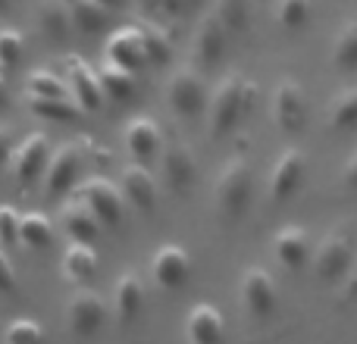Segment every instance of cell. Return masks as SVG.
<instances>
[{"mask_svg": "<svg viewBox=\"0 0 357 344\" xmlns=\"http://www.w3.org/2000/svg\"><path fill=\"white\" fill-rule=\"evenodd\" d=\"M41 338H44V329L35 316H16V320H10V326L3 329L6 344H35Z\"/></svg>", "mask_w": 357, "mask_h": 344, "instance_id": "35", "label": "cell"}, {"mask_svg": "<svg viewBox=\"0 0 357 344\" xmlns=\"http://www.w3.org/2000/svg\"><path fill=\"white\" fill-rule=\"evenodd\" d=\"M60 228L69 235V241H98L100 235V219L91 213V207H88L82 197H75V201H66L60 210Z\"/></svg>", "mask_w": 357, "mask_h": 344, "instance_id": "24", "label": "cell"}, {"mask_svg": "<svg viewBox=\"0 0 357 344\" xmlns=\"http://www.w3.org/2000/svg\"><path fill=\"white\" fill-rule=\"evenodd\" d=\"M107 63L129 72H142L148 69V54H144V41H142V25H123L107 38Z\"/></svg>", "mask_w": 357, "mask_h": 344, "instance_id": "17", "label": "cell"}, {"mask_svg": "<svg viewBox=\"0 0 357 344\" xmlns=\"http://www.w3.org/2000/svg\"><path fill=\"white\" fill-rule=\"evenodd\" d=\"M276 25L285 31H301L314 16V0H276Z\"/></svg>", "mask_w": 357, "mask_h": 344, "instance_id": "34", "label": "cell"}, {"mask_svg": "<svg viewBox=\"0 0 357 344\" xmlns=\"http://www.w3.org/2000/svg\"><path fill=\"white\" fill-rule=\"evenodd\" d=\"M100 72V85H104L107 100H132L138 91V75L129 72V69H119L113 63H104L98 69Z\"/></svg>", "mask_w": 357, "mask_h": 344, "instance_id": "30", "label": "cell"}, {"mask_svg": "<svg viewBox=\"0 0 357 344\" xmlns=\"http://www.w3.org/2000/svg\"><path fill=\"white\" fill-rule=\"evenodd\" d=\"M213 13L232 38H241L254 25V3L251 0H213Z\"/></svg>", "mask_w": 357, "mask_h": 344, "instance_id": "28", "label": "cell"}, {"mask_svg": "<svg viewBox=\"0 0 357 344\" xmlns=\"http://www.w3.org/2000/svg\"><path fill=\"white\" fill-rule=\"evenodd\" d=\"M100 3H104L107 10H113V13H123V10H129L135 0H100Z\"/></svg>", "mask_w": 357, "mask_h": 344, "instance_id": "43", "label": "cell"}, {"mask_svg": "<svg viewBox=\"0 0 357 344\" xmlns=\"http://www.w3.org/2000/svg\"><path fill=\"white\" fill-rule=\"evenodd\" d=\"M229 41H232V35L226 31V25H222L213 13H207V16L201 19V25H197V31H195V41H191V54H195L197 66L216 69L222 60H226Z\"/></svg>", "mask_w": 357, "mask_h": 344, "instance_id": "15", "label": "cell"}, {"mask_svg": "<svg viewBox=\"0 0 357 344\" xmlns=\"http://www.w3.org/2000/svg\"><path fill=\"white\" fill-rule=\"evenodd\" d=\"M191 276V257L182 244H163L154 251L151 257V279L157 288L163 291H176L188 282Z\"/></svg>", "mask_w": 357, "mask_h": 344, "instance_id": "16", "label": "cell"}, {"mask_svg": "<svg viewBox=\"0 0 357 344\" xmlns=\"http://www.w3.org/2000/svg\"><path fill=\"white\" fill-rule=\"evenodd\" d=\"M119 188H123V194H126V203H132L138 213H154L157 210V201H160V182H157V175L148 169V163L132 160L129 166H123Z\"/></svg>", "mask_w": 357, "mask_h": 344, "instance_id": "13", "label": "cell"}, {"mask_svg": "<svg viewBox=\"0 0 357 344\" xmlns=\"http://www.w3.org/2000/svg\"><path fill=\"white\" fill-rule=\"evenodd\" d=\"M326 125L342 135L357 129V85H345L333 94L326 107Z\"/></svg>", "mask_w": 357, "mask_h": 344, "instance_id": "27", "label": "cell"}, {"mask_svg": "<svg viewBox=\"0 0 357 344\" xmlns=\"http://www.w3.org/2000/svg\"><path fill=\"white\" fill-rule=\"evenodd\" d=\"M307 178V154L301 148H285L273 160L270 178H266V197L270 203H285L298 194V188Z\"/></svg>", "mask_w": 357, "mask_h": 344, "instance_id": "10", "label": "cell"}, {"mask_svg": "<svg viewBox=\"0 0 357 344\" xmlns=\"http://www.w3.org/2000/svg\"><path fill=\"white\" fill-rule=\"evenodd\" d=\"M82 144L75 141H66L60 144L56 150H50V160H47V169H44V194L47 197H63L79 185V175H82Z\"/></svg>", "mask_w": 357, "mask_h": 344, "instance_id": "12", "label": "cell"}, {"mask_svg": "<svg viewBox=\"0 0 357 344\" xmlns=\"http://www.w3.org/2000/svg\"><path fill=\"white\" fill-rule=\"evenodd\" d=\"M10 3H13V0H0V16H3V13L10 10Z\"/></svg>", "mask_w": 357, "mask_h": 344, "instance_id": "45", "label": "cell"}, {"mask_svg": "<svg viewBox=\"0 0 357 344\" xmlns=\"http://www.w3.org/2000/svg\"><path fill=\"white\" fill-rule=\"evenodd\" d=\"M238 304L251 320L264 322L276 313V304H279V291L273 276L264 269V266H245L238 279Z\"/></svg>", "mask_w": 357, "mask_h": 344, "instance_id": "7", "label": "cell"}, {"mask_svg": "<svg viewBox=\"0 0 357 344\" xmlns=\"http://www.w3.org/2000/svg\"><path fill=\"white\" fill-rule=\"evenodd\" d=\"M66 81H69V94H73L75 107L82 113H98L107 104L104 85H100V72L94 66H88L85 60L73 56L66 66Z\"/></svg>", "mask_w": 357, "mask_h": 344, "instance_id": "14", "label": "cell"}, {"mask_svg": "<svg viewBox=\"0 0 357 344\" xmlns=\"http://www.w3.org/2000/svg\"><path fill=\"white\" fill-rule=\"evenodd\" d=\"M354 253H357V238H354V228L348 226H335L317 241L314 253H310V269L314 276L320 279L323 285H339L345 279V272L351 269L354 263Z\"/></svg>", "mask_w": 357, "mask_h": 344, "instance_id": "3", "label": "cell"}, {"mask_svg": "<svg viewBox=\"0 0 357 344\" xmlns=\"http://www.w3.org/2000/svg\"><path fill=\"white\" fill-rule=\"evenodd\" d=\"M98 251H94L91 241H69L66 251H63V260H60V269H63V279L73 285H85L98 276Z\"/></svg>", "mask_w": 357, "mask_h": 344, "instance_id": "23", "label": "cell"}, {"mask_svg": "<svg viewBox=\"0 0 357 344\" xmlns=\"http://www.w3.org/2000/svg\"><path fill=\"white\" fill-rule=\"evenodd\" d=\"M339 301L342 304H354L357 301V253H354L351 269H348L345 279L339 282Z\"/></svg>", "mask_w": 357, "mask_h": 344, "instance_id": "40", "label": "cell"}, {"mask_svg": "<svg viewBox=\"0 0 357 344\" xmlns=\"http://www.w3.org/2000/svg\"><path fill=\"white\" fill-rule=\"evenodd\" d=\"M25 54V41H22V31L16 29H0V69L10 72L22 63Z\"/></svg>", "mask_w": 357, "mask_h": 344, "instance_id": "36", "label": "cell"}, {"mask_svg": "<svg viewBox=\"0 0 357 344\" xmlns=\"http://www.w3.org/2000/svg\"><path fill=\"white\" fill-rule=\"evenodd\" d=\"M56 241V226L47 213H22L19 219V244H25L29 251H47L50 244Z\"/></svg>", "mask_w": 357, "mask_h": 344, "instance_id": "26", "label": "cell"}, {"mask_svg": "<svg viewBox=\"0 0 357 344\" xmlns=\"http://www.w3.org/2000/svg\"><path fill=\"white\" fill-rule=\"evenodd\" d=\"M19 279L16 269H13V260L6 253V247H0V295H16Z\"/></svg>", "mask_w": 357, "mask_h": 344, "instance_id": "39", "label": "cell"}, {"mask_svg": "<svg viewBox=\"0 0 357 344\" xmlns=\"http://www.w3.org/2000/svg\"><path fill=\"white\" fill-rule=\"evenodd\" d=\"M35 22H38L41 38L47 44H54V47H66L73 41L75 22H73V13H69L66 0H41L35 13Z\"/></svg>", "mask_w": 357, "mask_h": 344, "instance_id": "20", "label": "cell"}, {"mask_svg": "<svg viewBox=\"0 0 357 344\" xmlns=\"http://www.w3.org/2000/svg\"><path fill=\"white\" fill-rule=\"evenodd\" d=\"M254 94H257L254 81H248L241 72H229L216 81V88L210 91L207 116H204L213 141H220V138L232 135L238 129L241 119L248 116V110L254 104Z\"/></svg>", "mask_w": 357, "mask_h": 344, "instance_id": "1", "label": "cell"}, {"mask_svg": "<svg viewBox=\"0 0 357 344\" xmlns=\"http://www.w3.org/2000/svg\"><path fill=\"white\" fill-rule=\"evenodd\" d=\"M19 219H22V213H19L16 207H10V203H0V247H19Z\"/></svg>", "mask_w": 357, "mask_h": 344, "instance_id": "37", "label": "cell"}, {"mask_svg": "<svg viewBox=\"0 0 357 344\" xmlns=\"http://www.w3.org/2000/svg\"><path fill=\"white\" fill-rule=\"evenodd\" d=\"M25 104H29L31 116L54 119V123H73V119L85 116L73 97H25Z\"/></svg>", "mask_w": 357, "mask_h": 344, "instance_id": "32", "label": "cell"}, {"mask_svg": "<svg viewBox=\"0 0 357 344\" xmlns=\"http://www.w3.org/2000/svg\"><path fill=\"white\" fill-rule=\"evenodd\" d=\"M75 194L91 207V213L98 216L104 228H119L123 226V219H126V194H123V188H119L116 182H110V178H104V175H94V178H85Z\"/></svg>", "mask_w": 357, "mask_h": 344, "instance_id": "8", "label": "cell"}, {"mask_svg": "<svg viewBox=\"0 0 357 344\" xmlns=\"http://www.w3.org/2000/svg\"><path fill=\"white\" fill-rule=\"evenodd\" d=\"M16 141L19 138L13 135L10 125H0V166H10V157L16 150Z\"/></svg>", "mask_w": 357, "mask_h": 344, "instance_id": "41", "label": "cell"}, {"mask_svg": "<svg viewBox=\"0 0 357 344\" xmlns=\"http://www.w3.org/2000/svg\"><path fill=\"white\" fill-rule=\"evenodd\" d=\"M254 201V169L248 157H229L216 172L213 207L222 222H238Z\"/></svg>", "mask_w": 357, "mask_h": 344, "instance_id": "2", "label": "cell"}, {"mask_svg": "<svg viewBox=\"0 0 357 344\" xmlns=\"http://www.w3.org/2000/svg\"><path fill=\"white\" fill-rule=\"evenodd\" d=\"M197 157L182 138L163 141L160 148V182L173 191L176 197H188L197 188Z\"/></svg>", "mask_w": 357, "mask_h": 344, "instance_id": "6", "label": "cell"}, {"mask_svg": "<svg viewBox=\"0 0 357 344\" xmlns=\"http://www.w3.org/2000/svg\"><path fill=\"white\" fill-rule=\"evenodd\" d=\"M142 25V41L148 54V66H167L173 60V38L160 22H138Z\"/></svg>", "mask_w": 357, "mask_h": 344, "instance_id": "29", "label": "cell"}, {"mask_svg": "<svg viewBox=\"0 0 357 344\" xmlns=\"http://www.w3.org/2000/svg\"><path fill=\"white\" fill-rule=\"evenodd\" d=\"M110 301L104 295H98L94 288H79L73 297L66 301V326L73 335L88 338V335H98L100 329L110 320Z\"/></svg>", "mask_w": 357, "mask_h": 344, "instance_id": "9", "label": "cell"}, {"mask_svg": "<svg viewBox=\"0 0 357 344\" xmlns=\"http://www.w3.org/2000/svg\"><path fill=\"white\" fill-rule=\"evenodd\" d=\"M123 144L132 160H138V163H151L154 157H160L163 132H160V125H157V119L154 116H132L123 129Z\"/></svg>", "mask_w": 357, "mask_h": 344, "instance_id": "19", "label": "cell"}, {"mask_svg": "<svg viewBox=\"0 0 357 344\" xmlns=\"http://www.w3.org/2000/svg\"><path fill=\"white\" fill-rule=\"evenodd\" d=\"M25 97H73L69 81L50 69H31L25 75Z\"/></svg>", "mask_w": 357, "mask_h": 344, "instance_id": "33", "label": "cell"}, {"mask_svg": "<svg viewBox=\"0 0 357 344\" xmlns=\"http://www.w3.org/2000/svg\"><path fill=\"white\" fill-rule=\"evenodd\" d=\"M270 119L276 125L279 135L295 138L307 129L310 119V104H307V91L298 79H279L276 88L270 94Z\"/></svg>", "mask_w": 357, "mask_h": 344, "instance_id": "4", "label": "cell"}, {"mask_svg": "<svg viewBox=\"0 0 357 344\" xmlns=\"http://www.w3.org/2000/svg\"><path fill=\"white\" fill-rule=\"evenodd\" d=\"M226 335V320L213 304H195L185 316V338L191 344H216Z\"/></svg>", "mask_w": 357, "mask_h": 344, "instance_id": "22", "label": "cell"}, {"mask_svg": "<svg viewBox=\"0 0 357 344\" xmlns=\"http://www.w3.org/2000/svg\"><path fill=\"white\" fill-rule=\"evenodd\" d=\"M342 185H345L348 191H357V150L348 157L345 169H342Z\"/></svg>", "mask_w": 357, "mask_h": 344, "instance_id": "42", "label": "cell"}, {"mask_svg": "<svg viewBox=\"0 0 357 344\" xmlns=\"http://www.w3.org/2000/svg\"><path fill=\"white\" fill-rule=\"evenodd\" d=\"M167 104L185 123L207 116V104H210V88L204 81V75L191 66H182L169 75L167 81Z\"/></svg>", "mask_w": 357, "mask_h": 344, "instance_id": "5", "label": "cell"}, {"mask_svg": "<svg viewBox=\"0 0 357 344\" xmlns=\"http://www.w3.org/2000/svg\"><path fill=\"white\" fill-rule=\"evenodd\" d=\"M6 104V79H3V69H0V107Z\"/></svg>", "mask_w": 357, "mask_h": 344, "instance_id": "44", "label": "cell"}, {"mask_svg": "<svg viewBox=\"0 0 357 344\" xmlns=\"http://www.w3.org/2000/svg\"><path fill=\"white\" fill-rule=\"evenodd\" d=\"M310 253H314V241H310L307 228L301 226H282L273 235V257L282 269L289 272H301L310 263Z\"/></svg>", "mask_w": 357, "mask_h": 344, "instance_id": "18", "label": "cell"}, {"mask_svg": "<svg viewBox=\"0 0 357 344\" xmlns=\"http://www.w3.org/2000/svg\"><path fill=\"white\" fill-rule=\"evenodd\" d=\"M50 160V138L44 132H31L22 141H16V150L10 157V175L19 188H31L38 178H44Z\"/></svg>", "mask_w": 357, "mask_h": 344, "instance_id": "11", "label": "cell"}, {"mask_svg": "<svg viewBox=\"0 0 357 344\" xmlns=\"http://www.w3.org/2000/svg\"><path fill=\"white\" fill-rule=\"evenodd\" d=\"M110 310L119 322H135L138 313L144 310V279L138 269H126L123 276L113 282Z\"/></svg>", "mask_w": 357, "mask_h": 344, "instance_id": "21", "label": "cell"}, {"mask_svg": "<svg viewBox=\"0 0 357 344\" xmlns=\"http://www.w3.org/2000/svg\"><path fill=\"white\" fill-rule=\"evenodd\" d=\"M195 6V0H151L148 10L154 13V16H167V19H178L185 16V13Z\"/></svg>", "mask_w": 357, "mask_h": 344, "instance_id": "38", "label": "cell"}, {"mask_svg": "<svg viewBox=\"0 0 357 344\" xmlns=\"http://www.w3.org/2000/svg\"><path fill=\"white\" fill-rule=\"evenodd\" d=\"M66 6L73 13L75 31L82 35H100L113 22V10H107L100 0H66Z\"/></svg>", "mask_w": 357, "mask_h": 344, "instance_id": "25", "label": "cell"}, {"mask_svg": "<svg viewBox=\"0 0 357 344\" xmlns=\"http://www.w3.org/2000/svg\"><path fill=\"white\" fill-rule=\"evenodd\" d=\"M333 66L339 72H357V19H348L333 38Z\"/></svg>", "mask_w": 357, "mask_h": 344, "instance_id": "31", "label": "cell"}]
</instances>
